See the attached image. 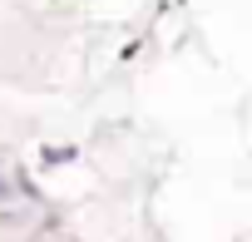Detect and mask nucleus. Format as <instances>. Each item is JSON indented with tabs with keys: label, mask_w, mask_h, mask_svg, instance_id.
I'll return each mask as SVG.
<instances>
[{
	"label": "nucleus",
	"mask_w": 252,
	"mask_h": 242,
	"mask_svg": "<svg viewBox=\"0 0 252 242\" xmlns=\"http://www.w3.org/2000/svg\"><path fill=\"white\" fill-rule=\"evenodd\" d=\"M0 198H10V178H0Z\"/></svg>",
	"instance_id": "f257e3e1"
}]
</instances>
